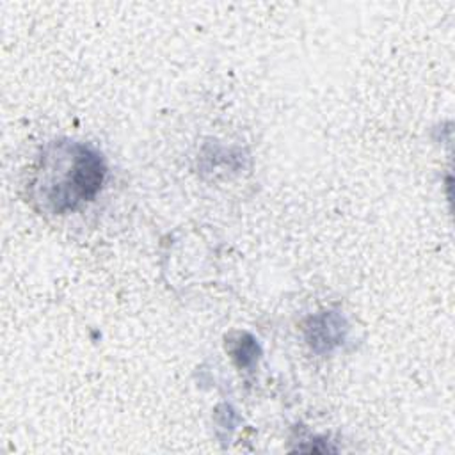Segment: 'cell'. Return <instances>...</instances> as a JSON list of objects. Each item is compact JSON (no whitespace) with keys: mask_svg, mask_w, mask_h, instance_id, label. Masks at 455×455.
<instances>
[{"mask_svg":"<svg viewBox=\"0 0 455 455\" xmlns=\"http://www.w3.org/2000/svg\"><path fill=\"white\" fill-rule=\"evenodd\" d=\"M105 176V160L94 148L82 142H55L41 156L32 197L52 213H66L92 201Z\"/></svg>","mask_w":455,"mask_h":455,"instance_id":"6da1fadb","label":"cell"},{"mask_svg":"<svg viewBox=\"0 0 455 455\" xmlns=\"http://www.w3.org/2000/svg\"><path fill=\"white\" fill-rule=\"evenodd\" d=\"M348 325L345 318L334 311H323L304 322L306 341L315 352H329L343 343Z\"/></svg>","mask_w":455,"mask_h":455,"instance_id":"7a4b0ae2","label":"cell"},{"mask_svg":"<svg viewBox=\"0 0 455 455\" xmlns=\"http://www.w3.org/2000/svg\"><path fill=\"white\" fill-rule=\"evenodd\" d=\"M231 357L238 364V368H247L258 359V345L252 336L238 334V339H231Z\"/></svg>","mask_w":455,"mask_h":455,"instance_id":"3957f363","label":"cell"}]
</instances>
